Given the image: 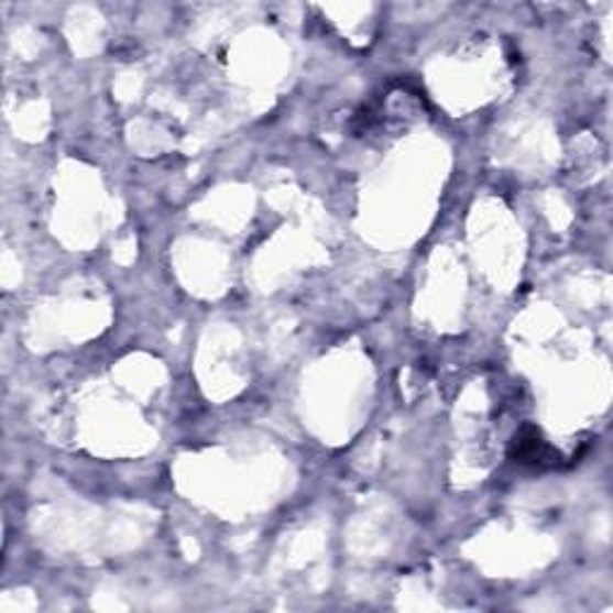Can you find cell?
<instances>
[{"instance_id":"obj_1","label":"cell","mask_w":613,"mask_h":613,"mask_svg":"<svg viewBox=\"0 0 613 613\" xmlns=\"http://www.w3.org/2000/svg\"><path fill=\"white\" fill-rule=\"evenodd\" d=\"M511 458L521 466L535 468V470H554L561 466V456L558 451L544 441V436L537 427H523L513 436L511 444Z\"/></svg>"}]
</instances>
